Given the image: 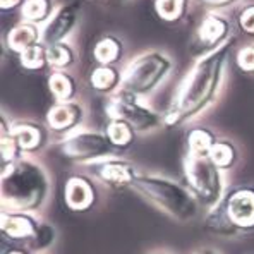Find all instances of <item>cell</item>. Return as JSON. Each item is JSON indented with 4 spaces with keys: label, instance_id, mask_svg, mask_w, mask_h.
<instances>
[{
    "label": "cell",
    "instance_id": "6da1fadb",
    "mask_svg": "<svg viewBox=\"0 0 254 254\" xmlns=\"http://www.w3.org/2000/svg\"><path fill=\"white\" fill-rule=\"evenodd\" d=\"M230 42L218 47L194 65L181 86L174 105L163 117L167 126H179L203 112L215 100L222 81L223 65L229 54Z\"/></svg>",
    "mask_w": 254,
    "mask_h": 254
},
{
    "label": "cell",
    "instance_id": "7a4b0ae2",
    "mask_svg": "<svg viewBox=\"0 0 254 254\" xmlns=\"http://www.w3.org/2000/svg\"><path fill=\"white\" fill-rule=\"evenodd\" d=\"M50 190V175L33 160L21 158L2 169V208L5 211L42 210Z\"/></svg>",
    "mask_w": 254,
    "mask_h": 254
},
{
    "label": "cell",
    "instance_id": "3957f363",
    "mask_svg": "<svg viewBox=\"0 0 254 254\" xmlns=\"http://www.w3.org/2000/svg\"><path fill=\"white\" fill-rule=\"evenodd\" d=\"M206 230L223 239H235L254 232V186H235L204 220Z\"/></svg>",
    "mask_w": 254,
    "mask_h": 254
},
{
    "label": "cell",
    "instance_id": "277c9868",
    "mask_svg": "<svg viewBox=\"0 0 254 254\" xmlns=\"http://www.w3.org/2000/svg\"><path fill=\"white\" fill-rule=\"evenodd\" d=\"M130 189L177 222H190L199 213V203L189 188L162 175L139 174Z\"/></svg>",
    "mask_w": 254,
    "mask_h": 254
},
{
    "label": "cell",
    "instance_id": "5b68a950",
    "mask_svg": "<svg viewBox=\"0 0 254 254\" xmlns=\"http://www.w3.org/2000/svg\"><path fill=\"white\" fill-rule=\"evenodd\" d=\"M0 230L5 241L26 246L31 253H43L55 242L57 230L52 223L33 216L31 213L2 211Z\"/></svg>",
    "mask_w": 254,
    "mask_h": 254
},
{
    "label": "cell",
    "instance_id": "8992f818",
    "mask_svg": "<svg viewBox=\"0 0 254 254\" xmlns=\"http://www.w3.org/2000/svg\"><path fill=\"white\" fill-rule=\"evenodd\" d=\"M184 174L188 188L197 203L211 210L225 194L223 172L215 165L210 155L188 153L184 160Z\"/></svg>",
    "mask_w": 254,
    "mask_h": 254
},
{
    "label": "cell",
    "instance_id": "52a82bcc",
    "mask_svg": "<svg viewBox=\"0 0 254 254\" xmlns=\"http://www.w3.org/2000/svg\"><path fill=\"white\" fill-rule=\"evenodd\" d=\"M170 61L162 54H146L136 59L122 74L121 93L127 96H143L151 93L170 70Z\"/></svg>",
    "mask_w": 254,
    "mask_h": 254
},
{
    "label": "cell",
    "instance_id": "ba28073f",
    "mask_svg": "<svg viewBox=\"0 0 254 254\" xmlns=\"http://www.w3.org/2000/svg\"><path fill=\"white\" fill-rule=\"evenodd\" d=\"M115 146L107 134L96 130H79L70 132L62 143V153L69 160L84 165H93L96 162L107 160L114 155Z\"/></svg>",
    "mask_w": 254,
    "mask_h": 254
},
{
    "label": "cell",
    "instance_id": "9c48e42d",
    "mask_svg": "<svg viewBox=\"0 0 254 254\" xmlns=\"http://www.w3.org/2000/svg\"><path fill=\"white\" fill-rule=\"evenodd\" d=\"M107 114L110 121H124L139 132H149L162 126L163 119L151 108L143 105L136 96L117 95L107 103Z\"/></svg>",
    "mask_w": 254,
    "mask_h": 254
},
{
    "label": "cell",
    "instance_id": "30bf717a",
    "mask_svg": "<svg viewBox=\"0 0 254 254\" xmlns=\"http://www.w3.org/2000/svg\"><path fill=\"white\" fill-rule=\"evenodd\" d=\"M89 167H93L98 181L112 189L132 188L137 175H139V172L132 163L127 162V160L117 158V156H110V158L96 162Z\"/></svg>",
    "mask_w": 254,
    "mask_h": 254
},
{
    "label": "cell",
    "instance_id": "8fae6325",
    "mask_svg": "<svg viewBox=\"0 0 254 254\" xmlns=\"http://www.w3.org/2000/svg\"><path fill=\"white\" fill-rule=\"evenodd\" d=\"M65 204L69 210L84 213L89 211L96 204V192L95 182L86 175H70L65 181V190H64Z\"/></svg>",
    "mask_w": 254,
    "mask_h": 254
},
{
    "label": "cell",
    "instance_id": "7c38bea8",
    "mask_svg": "<svg viewBox=\"0 0 254 254\" xmlns=\"http://www.w3.org/2000/svg\"><path fill=\"white\" fill-rule=\"evenodd\" d=\"M48 126L57 132H72L83 121V108L74 102L57 103L48 110Z\"/></svg>",
    "mask_w": 254,
    "mask_h": 254
},
{
    "label": "cell",
    "instance_id": "4fadbf2b",
    "mask_svg": "<svg viewBox=\"0 0 254 254\" xmlns=\"http://www.w3.org/2000/svg\"><path fill=\"white\" fill-rule=\"evenodd\" d=\"M9 134L16 139L22 153H36L47 143V132L42 126L33 122H19L9 129Z\"/></svg>",
    "mask_w": 254,
    "mask_h": 254
},
{
    "label": "cell",
    "instance_id": "5bb4252c",
    "mask_svg": "<svg viewBox=\"0 0 254 254\" xmlns=\"http://www.w3.org/2000/svg\"><path fill=\"white\" fill-rule=\"evenodd\" d=\"M74 22V14L70 9H62L59 10L57 14H55L54 17H52L50 21L45 24L43 28V42L50 43V45H55L59 43L61 40L65 36V33L70 29V26H72Z\"/></svg>",
    "mask_w": 254,
    "mask_h": 254
},
{
    "label": "cell",
    "instance_id": "9a60e30c",
    "mask_svg": "<svg viewBox=\"0 0 254 254\" xmlns=\"http://www.w3.org/2000/svg\"><path fill=\"white\" fill-rule=\"evenodd\" d=\"M237 149L229 141H216L210 151V158L222 172L230 170L237 163Z\"/></svg>",
    "mask_w": 254,
    "mask_h": 254
},
{
    "label": "cell",
    "instance_id": "2e32d148",
    "mask_svg": "<svg viewBox=\"0 0 254 254\" xmlns=\"http://www.w3.org/2000/svg\"><path fill=\"white\" fill-rule=\"evenodd\" d=\"M216 136L208 129L197 127L190 130L188 136V153H196V155H210L213 144L216 143Z\"/></svg>",
    "mask_w": 254,
    "mask_h": 254
},
{
    "label": "cell",
    "instance_id": "e0dca14e",
    "mask_svg": "<svg viewBox=\"0 0 254 254\" xmlns=\"http://www.w3.org/2000/svg\"><path fill=\"white\" fill-rule=\"evenodd\" d=\"M107 136L115 148H129L134 141V127L124 121H110L107 127Z\"/></svg>",
    "mask_w": 254,
    "mask_h": 254
},
{
    "label": "cell",
    "instance_id": "ac0fdd59",
    "mask_svg": "<svg viewBox=\"0 0 254 254\" xmlns=\"http://www.w3.org/2000/svg\"><path fill=\"white\" fill-rule=\"evenodd\" d=\"M122 77H119V72L108 65H100L93 70L91 84L98 91H112L114 88L121 86Z\"/></svg>",
    "mask_w": 254,
    "mask_h": 254
},
{
    "label": "cell",
    "instance_id": "d6986e66",
    "mask_svg": "<svg viewBox=\"0 0 254 254\" xmlns=\"http://www.w3.org/2000/svg\"><path fill=\"white\" fill-rule=\"evenodd\" d=\"M48 86H50L52 95L57 98L59 103L69 102V98L74 95V89H76V84H74L72 77L64 72L52 74V77L48 79Z\"/></svg>",
    "mask_w": 254,
    "mask_h": 254
},
{
    "label": "cell",
    "instance_id": "ffe728a7",
    "mask_svg": "<svg viewBox=\"0 0 254 254\" xmlns=\"http://www.w3.org/2000/svg\"><path fill=\"white\" fill-rule=\"evenodd\" d=\"M36 29L31 26H17L10 31L9 35V45L12 50L22 54L24 50H28L29 47L36 45Z\"/></svg>",
    "mask_w": 254,
    "mask_h": 254
},
{
    "label": "cell",
    "instance_id": "44dd1931",
    "mask_svg": "<svg viewBox=\"0 0 254 254\" xmlns=\"http://www.w3.org/2000/svg\"><path fill=\"white\" fill-rule=\"evenodd\" d=\"M225 31H227L225 21L220 19V17L210 16L204 19L203 26H201L199 38H201V42L206 45H215L223 35H225Z\"/></svg>",
    "mask_w": 254,
    "mask_h": 254
},
{
    "label": "cell",
    "instance_id": "7402d4cb",
    "mask_svg": "<svg viewBox=\"0 0 254 254\" xmlns=\"http://www.w3.org/2000/svg\"><path fill=\"white\" fill-rule=\"evenodd\" d=\"M119 54H121V47L115 42L114 38H105L102 40L95 48V57L96 61L103 65H108V64L115 62L119 59Z\"/></svg>",
    "mask_w": 254,
    "mask_h": 254
},
{
    "label": "cell",
    "instance_id": "603a6c76",
    "mask_svg": "<svg viewBox=\"0 0 254 254\" xmlns=\"http://www.w3.org/2000/svg\"><path fill=\"white\" fill-rule=\"evenodd\" d=\"M47 61V52L40 45H33L21 54V62L26 69H42Z\"/></svg>",
    "mask_w": 254,
    "mask_h": 254
},
{
    "label": "cell",
    "instance_id": "cb8c5ba5",
    "mask_svg": "<svg viewBox=\"0 0 254 254\" xmlns=\"http://www.w3.org/2000/svg\"><path fill=\"white\" fill-rule=\"evenodd\" d=\"M47 61L55 67H65L72 62V52L65 45L55 43L47 50Z\"/></svg>",
    "mask_w": 254,
    "mask_h": 254
},
{
    "label": "cell",
    "instance_id": "d4e9b609",
    "mask_svg": "<svg viewBox=\"0 0 254 254\" xmlns=\"http://www.w3.org/2000/svg\"><path fill=\"white\" fill-rule=\"evenodd\" d=\"M186 5V0H156V10L167 21L177 19L182 14Z\"/></svg>",
    "mask_w": 254,
    "mask_h": 254
},
{
    "label": "cell",
    "instance_id": "484cf974",
    "mask_svg": "<svg viewBox=\"0 0 254 254\" xmlns=\"http://www.w3.org/2000/svg\"><path fill=\"white\" fill-rule=\"evenodd\" d=\"M47 10H48L47 0H28V2L24 3L22 14H24L26 19L36 21V19H42L45 14H47Z\"/></svg>",
    "mask_w": 254,
    "mask_h": 254
},
{
    "label": "cell",
    "instance_id": "4316f807",
    "mask_svg": "<svg viewBox=\"0 0 254 254\" xmlns=\"http://www.w3.org/2000/svg\"><path fill=\"white\" fill-rule=\"evenodd\" d=\"M237 64L246 72H254V47L242 48L237 55Z\"/></svg>",
    "mask_w": 254,
    "mask_h": 254
},
{
    "label": "cell",
    "instance_id": "83f0119b",
    "mask_svg": "<svg viewBox=\"0 0 254 254\" xmlns=\"http://www.w3.org/2000/svg\"><path fill=\"white\" fill-rule=\"evenodd\" d=\"M241 24L246 31L254 33V7H249L248 10H244L241 16Z\"/></svg>",
    "mask_w": 254,
    "mask_h": 254
},
{
    "label": "cell",
    "instance_id": "f1b7e54d",
    "mask_svg": "<svg viewBox=\"0 0 254 254\" xmlns=\"http://www.w3.org/2000/svg\"><path fill=\"white\" fill-rule=\"evenodd\" d=\"M5 254H31V251H28V249H22V248H10Z\"/></svg>",
    "mask_w": 254,
    "mask_h": 254
},
{
    "label": "cell",
    "instance_id": "f546056e",
    "mask_svg": "<svg viewBox=\"0 0 254 254\" xmlns=\"http://www.w3.org/2000/svg\"><path fill=\"white\" fill-rule=\"evenodd\" d=\"M192 254H218L215 251V249H210V248H203V249H197V251H194Z\"/></svg>",
    "mask_w": 254,
    "mask_h": 254
},
{
    "label": "cell",
    "instance_id": "4dcf8cb0",
    "mask_svg": "<svg viewBox=\"0 0 254 254\" xmlns=\"http://www.w3.org/2000/svg\"><path fill=\"white\" fill-rule=\"evenodd\" d=\"M17 2H19V0H2V7L3 9H9V7L16 5Z\"/></svg>",
    "mask_w": 254,
    "mask_h": 254
},
{
    "label": "cell",
    "instance_id": "1f68e13d",
    "mask_svg": "<svg viewBox=\"0 0 254 254\" xmlns=\"http://www.w3.org/2000/svg\"><path fill=\"white\" fill-rule=\"evenodd\" d=\"M210 3H215V5H223V3H229V2H234V0H206Z\"/></svg>",
    "mask_w": 254,
    "mask_h": 254
},
{
    "label": "cell",
    "instance_id": "d6a6232c",
    "mask_svg": "<svg viewBox=\"0 0 254 254\" xmlns=\"http://www.w3.org/2000/svg\"><path fill=\"white\" fill-rule=\"evenodd\" d=\"M151 254H165V253H151Z\"/></svg>",
    "mask_w": 254,
    "mask_h": 254
}]
</instances>
